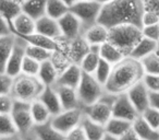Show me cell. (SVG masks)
Instances as JSON below:
<instances>
[{
    "instance_id": "obj_1",
    "label": "cell",
    "mask_w": 159,
    "mask_h": 140,
    "mask_svg": "<svg viewBox=\"0 0 159 140\" xmlns=\"http://www.w3.org/2000/svg\"><path fill=\"white\" fill-rule=\"evenodd\" d=\"M145 9L144 0H112L102 7L97 22L107 29L123 23L142 27V16Z\"/></svg>"
},
{
    "instance_id": "obj_2",
    "label": "cell",
    "mask_w": 159,
    "mask_h": 140,
    "mask_svg": "<svg viewBox=\"0 0 159 140\" xmlns=\"http://www.w3.org/2000/svg\"><path fill=\"white\" fill-rule=\"evenodd\" d=\"M144 77V70L139 60L125 56L121 61L113 65L111 74L106 84L105 92L110 94L125 93L131 87L141 81Z\"/></svg>"
},
{
    "instance_id": "obj_3",
    "label": "cell",
    "mask_w": 159,
    "mask_h": 140,
    "mask_svg": "<svg viewBox=\"0 0 159 140\" xmlns=\"http://www.w3.org/2000/svg\"><path fill=\"white\" fill-rule=\"evenodd\" d=\"M143 37L142 27L131 23H123L108 29V41L128 56L133 47Z\"/></svg>"
},
{
    "instance_id": "obj_4",
    "label": "cell",
    "mask_w": 159,
    "mask_h": 140,
    "mask_svg": "<svg viewBox=\"0 0 159 140\" xmlns=\"http://www.w3.org/2000/svg\"><path fill=\"white\" fill-rule=\"evenodd\" d=\"M44 88L45 85L40 82L37 77L20 74L13 78L10 94L16 101L31 103L32 101L38 99Z\"/></svg>"
},
{
    "instance_id": "obj_5",
    "label": "cell",
    "mask_w": 159,
    "mask_h": 140,
    "mask_svg": "<svg viewBox=\"0 0 159 140\" xmlns=\"http://www.w3.org/2000/svg\"><path fill=\"white\" fill-rule=\"evenodd\" d=\"M76 93L80 104L84 109L99 100L105 93V89L104 85L96 80L94 75L82 72L81 80L76 88Z\"/></svg>"
},
{
    "instance_id": "obj_6",
    "label": "cell",
    "mask_w": 159,
    "mask_h": 140,
    "mask_svg": "<svg viewBox=\"0 0 159 140\" xmlns=\"http://www.w3.org/2000/svg\"><path fill=\"white\" fill-rule=\"evenodd\" d=\"M102 7V6L96 0H77L71 6L69 11L81 21L83 30L85 31L87 27L97 23Z\"/></svg>"
},
{
    "instance_id": "obj_7",
    "label": "cell",
    "mask_w": 159,
    "mask_h": 140,
    "mask_svg": "<svg viewBox=\"0 0 159 140\" xmlns=\"http://www.w3.org/2000/svg\"><path fill=\"white\" fill-rule=\"evenodd\" d=\"M116 94H110L105 92L102 96L95 103L87 107H84V114L92 120L105 125L112 117V104Z\"/></svg>"
},
{
    "instance_id": "obj_8",
    "label": "cell",
    "mask_w": 159,
    "mask_h": 140,
    "mask_svg": "<svg viewBox=\"0 0 159 140\" xmlns=\"http://www.w3.org/2000/svg\"><path fill=\"white\" fill-rule=\"evenodd\" d=\"M83 116H84V109L83 107H75L71 109H63L59 114L51 116L50 124L56 130L66 135V133L73 129L74 127L81 124Z\"/></svg>"
},
{
    "instance_id": "obj_9",
    "label": "cell",
    "mask_w": 159,
    "mask_h": 140,
    "mask_svg": "<svg viewBox=\"0 0 159 140\" xmlns=\"http://www.w3.org/2000/svg\"><path fill=\"white\" fill-rule=\"evenodd\" d=\"M10 115L13 120L16 131L23 137H26L34 127L33 118L30 112V103L14 100L13 109Z\"/></svg>"
},
{
    "instance_id": "obj_10",
    "label": "cell",
    "mask_w": 159,
    "mask_h": 140,
    "mask_svg": "<svg viewBox=\"0 0 159 140\" xmlns=\"http://www.w3.org/2000/svg\"><path fill=\"white\" fill-rule=\"evenodd\" d=\"M26 42L21 37L16 35V42H14L13 48L8 58L7 65H6L5 72L12 78L19 76L21 74V67H22L23 59L25 57V48H26Z\"/></svg>"
},
{
    "instance_id": "obj_11",
    "label": "cell",
    "mask_w": 159,
    "mask_h": 140,
    "mask_svg": "<svg viewBox=\"0 0 159 140\" xmlns=\"http://www.w3.org/2000/svg\"><path fill=\"white\" fill-rule=\"evenodd\" d=\"M139 115V112L135 109L126 92L116 95L112 104V117L121 118L133 123V120Z\"/></svg>"
},
{
    "instance_id": "obj_12",
    "label": "cell",
    "mask_w": 159,
    "mask_h": 140,
    "mask_svg": "<svg viewBox=\"0 0 159 140\" xmlns=\"http://www.w3.org/2000/svg\"><path fill=\"white\" fill-rule=\"evenodd\" d=\"M61 32V37L66 41H72L83 34L82 23L72 12H66L58 20Z\"/></svg>"
},
{
    "instance_id": "obj_13",
    "label": "cell",
    "mask_w": 159,
    "mask_h": 140,
    "mask_svg": "<svg viewBox=\"0 0 159 140\" xmlns=\"http://www.w3.org/2000/svg\"><path fill=\"white\" fill-rule=\"evenodd\" d=\"M126 94L139 114H142L149 106V90L143 82V79L131 87Z\"/></svg>"
},
{
    "instance_id": "obj_14",
    "label": "cell",
    "mask_w": 159,
    "mask_h": 140,
    "mask_svg": "<svg viewBox=\"0 0 159 140\" xmlns=\"http://www.w3.org/2000/svg\"><path fill=\"white\" fill-rule=\"evenodd\" d=\"M82 69L77 64H70L62 70L58 76V79L53 85H64V87L76 89L82 77Z\"/></svg>"
},
{
    "instance_id": "obj_15",
    "label": "cell",
    "mask_w": 159,
    "mask_h": 140,
    "mask_svg": "<svg viewBox=\"0 0 159 140\" xmlns=\"http://www.w3.org/2000/svg\"><path fill=\"white\" fill-rule=\"evenodd\" d=\"M35 32L52 40H58L61 37L58 20H55L46 14L35 21Z\"/></svg>"
},
{
    "instance_id": "obj_16",
    "label": "cell",
    "mask_w": 159,
    "mask_h": 140,
    "mask_svg": "<svg viewBox=\"0 0 159 140\" xmlns=\"http://www.w3.org/2000/svg\"><path fill=\"white\" fill-rule=\"evenodd\" d=\"M38 100L42 101L43 104L47 107L51 116L57 115L61 111H63L59 95H58L57 91L52 85H45L44 90L38 96Z\"/></svg>"
},
{
    "instance_id": "obj_17",
    "label": "cell",
    "mask_w": 159,
    "mask_h": 140,
    "mask_svg": "<svg viewBox=\"0 0 159 140\" xmlns=\"http://www.w3.org/2000/svg\"><path fill=\"white\" fill-rule=\"evenodd\" d=\"M27 136L32 137L34 140H66L63 133H59L51 126L50 120L42 125H34Z\"/></svg>"
},
{
    "instance_id": "obj_18",
    "label": "cell",
    "mask_w": 159,
    "mask_h": 140,
    "mask_svg": "<svg viewBox=\"0 0 159 140\" xmlns=\"http://www.w3.org/2000/svg\"><path fill=\"white\" fill-rule=\"evenodd\" d=\"M83 37L91 45H102L108 41V29L100 23H95L83 32Z\"/></svg>"
},
{
    "instance_id": "obj_19",
    "label": "cell",
    "mask_w": 159,
    "mask_h": 140,
    "mask_svg": "<svg viewBox=\"0 0 159 140\" xmlns=\"http://www.w3.org/2000/svg\"><path fill=\"white\" fill-rule=\"evenodd\" d=\"M11 32L14 35H30L35 32V20L21 12L10 24Z\"/></svg>"
},
{
    "instance_id": "obj_20",
    "label": "cell",
    "mask_w": 159,
    "mask_h": 140,
    "mask_svg": "<svg viewBox=\"0 0 159 140\" xmlns=\"http://www.w3.org/2000/svg\"><path fill=\"white\" fill-rule=\"evenodd\" d=\"M59 95L60 102H61L62 109H71L75 107H82L80 104L79 98H77L76 89L74 88L64 87V85H52Z\"/></svg>"
},
{
    "instance_id": "obj_21",
    "label": "cell",
    "mask_w": 159,
    "mask_h": 140,
    "mask_svg": "<svg viewBox=\"0 0 159 140\" xmlns=\"http://www.w3.org/2000/svg\"><path fill=\"white\" fill-rule=\"evenodd\" d=\"M81 126L86 135L87 140H104L107 136L106 130H105V125L94 122L89 117H87L85 114L81 120Z\"/></svg>"
},
{
    "instance_id": "obj_22",
    "label": "cell",
    "mask_w": 159,
    "mask_h": 140,
    "mask_svg": "<svg viewBox=\"0 0 159 140\" xmlns=\"http://www.w3.org/2000/svg\"><path fill=\"white\" fill-rule=\"evenodd\" d=\"M89 51V45L84 40L83 35L69 41V57L71 62L79 65L85 55Z\"/></svg>"
},
{
    "instance_id": "obj_23",
    "label": "cell",
    "mask_w": 159,
    "mask_h": 140,
    "mask_svg": "<svg viewBox=\"0 0 159 140\" xmlns=\"http://www.w3.org/2000/svg\"><path fill=\"white\" fill-rule=\"evenodd\" d=\"M132 129L141 140H159V130L154 129L139 115L132 123Z\"/></svg>"
},
{
    "instance_id": "obj_24",
    "label": "cell",
    "mask_w": 159,
    "mask_h": 140,
    "mask_svg": "<svg viewBox=\"0 0 159 140\" xmlns=\"http://www.w3.org/2000/svg\"><path fill=\"white\" fill-rule=\"evenodd\" d=\"M157 48H158V42H155V41H152L149 38L143 36L137 42V44L133 47V49L130 51V54L128 56H130V57L134 58L136 60H142L146 56L157 51Z\"/></svg>"
},
{
    "instance_id": "obj_25",
    "label": "cell",
    "mask_w": 159,
    "mask_h": 140,
    "mask_svg": "<svg viewBox=\"0 0 159 140\" xmlns=\"http://www.w3.org/2000/svg\"><path fill=\"white\" fill-rule=\"evenodd\" d=\"M59 76V71L51 61V59L45 60L40 62L39 70H38L37 78L44 85H53Z\"/></svg>"
},
{
    "instance_id": "obj_26",
    "label": "cell",
    "mask_w": 159,
    "mask_h": 140,
    "mask_svg": "<svg viewBox=\"0 0 159 140\" xmlns=\"http://www.w3.org/2000/svg\"><path fill=\"white\" fill-rule=\"evenodd\" d=\"M130 129H132V122L117 117H111L105 124V130H106L107 136H110L115 139L124 135Z\"/></svg>"
},
{
    "instance_id": "obj_27",
    "label": "cell",
    "mask_w": 159,
    "mask_h": 140,
    "mask_svg": "<svg viewBox=\"0 0 159 140\" xmlns=\"http://www.w3.org/2000/svg\"><path fill=\"white\" fill-rule=\"evenodd\" d=\"M99 57L113 66V65L121 61V60L125 57V55H124L123 51H122L121 49L118 48L116 45H113L112 43L107 41V42H105L104 44L100 45Z\"/></svg>"
},
{
    "instance_id": "obj_28",
    "label": "cell",
    "mask_w": 159,
    "mask_h": 140,
    "mask_svg": "<svg viewBox=\"0 0 159 140\" xmlns=\"http://www.w3.org/2000/svg\"><path fill=\"white\" fill-rule=\"evenodd\" d=\"M19 37H21L22 40H24L27 44L34 45V46H39L44 47V48L48 49V51H56L58 47V41L52 40L50 37H47L45 35L37 33V32H34V33L30 34V35H16Z\"/></svg>"
},
{
    "instance_id": "obj_29",
    "label": "cell",
    "mask_w": 159,
    "mask_h": 140,
    "mask_svg": "<svg viewBox=\"0 0 159 140\" xmlns=\"http://www.w3.org/2000/svg\"><path fill=\"white\" fill-rule=\"evenodd\" d=\"M30 112H31L34 125H42L48 123L51 118V114L43 104L42 101H39L38 99L30 103Z\"/></svg>"
},
{
    "instance_id": "obj_30",
    "label": "cell",
    "mask_w": 159,
    "mask_h": 140,
    "mask_svg": "<svg viewBox=\"0 0 159 140\" xmlns=\"http://www.w3.org/2000/svg\"><path fill=\"white\" fill-rule=\"evenodd\" d=\"M21 6L22 12L35 21L46 14V0H25Z\"/></svg>"
},
{
    "instance_id": "obj_31",
    "label": "cell",
    "mask_w": 159,
    "mask_h": 140,
    "mask_svg": "<svg viewBox=\"0 0 159 140\" xmlns=\"http://www.w3.org/2000/svg\"><path fill=\"white\" fill-rule=\"evenodd\" d=\"M21 12L22 6L20 2L16 0H0V14L9 23V25Z\"/></svg>"
},
{
    "instance_id": "obj_32",
    "label": "cell",
    "mask_w": 159,
    "mask_h": 140,
    "mask_svg": "<svg viewBox=\"0 0 159 140\" xmlns=\"http://www.w3.org/2000/svg\"><path fill=\"white\" fill-rule=\"evenodd\" d=\"M16 35L13 33L0 37V72H5L8 58L13 48Z\"/></svg>"
},
{
    "instance_id": "obj_33",
    "label": "cell",
    "mask_w": 159,
    "mask_h": 140,
    "mask_svg": "<svg viewBox=\"0 0 159 140\" xmlns=\"http://www.w3.org/2000/svg\"><path fill=\"white\" fill-rule=\"evenodd\" d=\"M70 8L62 0H46V16L59 20L62 16L69 12Z\"/></svg>"
},
{
    "instance_id": "obj_34",
    "label": "cell",
    "mask_w": 159,
    "mask_h": 140,
    "mask_svg": "<svg viewBox=\"0 0 159 140\" xmlns=\"http://www.w3.org/2000/svg\"><path fill=\"white\" fill-rule=\"evenodd\" d=\"M99 54L94 53V51H89L86 55L83 57V59L80 62V67L82 69V71L85 74L93 75L95 72L96 68L98 66V62H99Z\"/></svg>"
},
{
    "instance_id": "obj_35",
    "label": "cell",
    "mask_w": 159,
    "mask_h": 140,
    "mask_svg": "<svg viewBox=\"0 0 159 140\" xmlns=\"http://www.w3.org/2000/svg\"><path fill=\"white\" fill-rule=\"evenodd\" d=\"M144 70V75H159V54L157 51L146 56L139 60Z\"/></svg>"
},
{
    "instance_id": "obj_36",
    "label": "cell",
    "mask_w": 159,
    "mask_h": 140,
    "mask_svg": "<svg viewBox=\"0 0 159 140\" xmlns=\"http://www.w3.org/2000/svg\"><path fill=\"white\" fill-rule=\"evenodd\" d=\"M25 55L33 58V59L37 60V61H39V62H43V61H45V60L50 59L51 55H52V51H48V49L44 48V47L34 46V45L27 44L26 48H25Z\"/></svg>"
},
{
    "instance_id": "obj_37",
    "label": "cell",
    "mask_w": 159,
    "mask_h": 140,
    "mask_svg": "<svg viewBox=\"0 0 159 140\" xmlns=\"http://www.w3.org/2000/svg\"><path fill=\"white\" fill-rule=\"evenodd\" d=\"M111 69H112V65H110L109 62H107L106 60L100 58L97 68H96L95 72H94L93 75L98 82L102 83V85H105L111 74Z\"/></svg>"
},
{
    "instance_id": "obj_38",
    "label": "cell",
    "mask_w": 159,
    "mask_h": 140,
    "mask_svg": "<svg viewBox=\"0 0 159 140\" xmlns=\"http://www.w3.org/2000/svg\"><path fill=\"white\" fill-rule=\"evenodd\" d=\"M39 67H40L39 61H37V60L33 59V58L25 55L24 59H23V62H22V67H21V74L27 75V76L37 77Z\"/></svg>"
},
{
    "instance_id": "obj_39",
    "label": "cell",
    "mask_w": 159,
    "mask_h": 140,
    "mask_svg": "<svg viewBox=\"0 0 159 140\" xmlns=\"http://www.w3.org/2000/svg\"><path fill=\"white\" fill-rule=\"evenodd\" d=\"M139 115L143 117L147 124H149L154 129L159 130V111L152 106H148L145 111Z\"/></svg>"
},
{
    "instance_id": "obj_40",
    "label": "cell",
    "mask_w": 159,
    "mask_h": 140,
    "mask_svg": "<svg viewBox=\"0 0 159 140\" xmlns=\"http://www.w3.org/2000/svg\"><path fill=\"white\" fill-rule=\"evenodd\" d=\"M18 133L10 114H0V137Z\"/></svg>"
},
{
    "instance_id": "obj_41",
    "label": "cell",
    "mask_w": 159,
    "mask_h": 140,
    "mask_svg": "<svg viewBox=\"0 0 159 140\" xmlns=\"http://www.w3.org/2000/svg\"><path fill=\"white\" fill-rule=\"evenodd\" d=\"M14 99L11 94H0V114H11Z\"/></svg>"
},
{
    "instance_id": "obj_42",
    "label": "cell",
    "mask_w": 159,
    "mask_h": 140,
    "mask_svg": "<svg viewBox=\"0 0 159 140\" xmlns=\"http://www.w3.org/2000/svg\"><path fill=\"white\" fill-rule=\"evenodd\" d=\"M142 34L144 37H147L155 42H159V23L152 25H146L142 27Z\"/></svg>"
},
{
    "instance_id": "obj_43",
    "label": "cell",
    "mask_w": 159,
    "mask_h": 140,
    "mask_svg": "<svg viewBox=\"0 0 159 140\" xmlns=\"http://www.w3.org/2000/svg\"><path fill=\"white\" fill-rule=\"evenodd\" d=\"M13 78L6 72H0V94H10Z\"/></svg>"
},
{
    "instance_id": "obj_44",
    "label": "cell",
    "mask_w": 159,
    "mask_h": 140,
    "mask_svg": "<svg viewBox=\"0 0 159 140\" xmlns=\"http://www.w3.org/2000/svg\"><path fill=\"white\" fill-rule=\"evenodd\" d=\"M143 82L149 90V92L159 91V75H144Z\"/></svg>"
},
{
    "instance_id": "obj_45",
    "label": "cell",
    "mask_w": 159,
    "mask_h": 140,
    "mask_svg": "<svg viewBox=\"0 0 159 140\" xmlns=\"http://www.w3.org/2000/svg\"><path fill=\"white\" fill-rule=\"evenodd\" d=\"M159 23V14L149 9H145L142 16V27L146 25H152Z\"/></svg>"
},
{
    "instance_id": "obj_46",
    "label": "cell",
    "mask_w": 159,
    "mask_h": 140,
    "mask_svg": "<svg viewBox=\"0 0 159 140\" xmlns=\"http://www.w3.org/2000/svg\"><path fill=\"white\" fill-rule=\"evenodd\" d=\"M64 138H66V140H87L86 135H85L81 124L71 129L69 133H66L64 135Z\"/></svg>"
},
{
    "instance_id": "obj_47",
    "label": "cell",
    "mask_w": 159,
    "mask_h": 140,
    "mask_svg": "<svg viewBox=\"0 0 159 140\" xmlns=\"http://www.w3.org/2000/svg\"><path fill=\"white\" fill-rule=\"evenodd\" d=\"M11 29H10V25L5 19L2 18V16L0 14V37L5 35H9L11 34Z\"/></svg>"
},
{
    "instance_id": "obj_48",
    "label": "cell",
    "mask_w": 159,
    "mask_h": 140,
    "mask_svg": "<svg viewBox=\"0 0 159 140\" xmlns=\"http://www.w3.org/2000/svg\"><path fill=\"white\" fill-rule=\"evenodd\" d=\"M146 9L152 10L159 14V0H144Z\"/></svg>"
},
{
    "instance_id": "obj_49",
    "label": "cell",
    "mask_w": 159,
    "mask_h": 140,
    "mask_svg": "<svg viewBox=\"0 0 159 140\" xmlns=\"http://www.w3.org/2000/svg\"><path fill=\"white\" fill-rule=\"evenodd\" d=\"M149 105L159 111V91L149 92Z\"/></svg>"
},
{
    "instance_id": "obj_50",
    "label": "cell",
    "mask_w": 159,
    "mask_h": 140,
    "mask_svg": "<svg viewBox=\"0 0 159 140\" xmlns=\"http://www.w3.org/2000/svg\"><path fill=\"white\" fill-rule=\"evenodd\" d=\"M116 140H141L139 138V136L135 133V131L133 129H130L129 131H126L124 135L120 136L119 138H117Z\"/></svg>"
},
{
    "instance_id": "obj_51",
    "label": "cell",
    "mask_w": 159,
    "mask_h": 140,
    "mask_svg": "<svg viewBox=\"0 0 159 140\" xmlns=\"http://www.w3.org/2000/svg\"><path fill=\"white\" fill-rule=\"evenodd\" d=\"M0 140H25V137H23L19 133H10V135L1 136Z\"/></svg>"
},
{
    "instance_id": "obj_52",
    "label": "cell",
    "mask_w": 159,
    "mask_h": 140,
    "mask_svg": "<svg viewBox=\"0 0 159 140\" xmlns=\"http://www.w3.org/2000/svg\"><path fill=\"white\" fill-rule=\"evenodd\" d=\"M62 1H63L64 3H66V6H68L69 8L71 7V6L73 5V3H75L77 1V0H62Z\"/></svg>"
},
{
    "instance_id": "obj_53",
    "label": "cell",
    "mask_w": 159,
    "mask_h": 140,
    "mask_svg": "<svg viewBox=\"0 0 159 140\" xmlns=\"http://www.w3.org/2000/svg\"><path fill=\"white\" fill-rule=\"evenodd\" d=\"M97 2H99L102 6H104V5H106V3H108V2H110V1H112V0H96Z\"/></svg>"
},
{
    "instance_id": "obj_54",
    "label": "cell",
    "mask_w": 159,
    "mask_h": 140,
    "mask_svg": "<svg viewBox=\"0 0 159 140\" xmlns=\"http://www.w3.org/2000/svg\"><path fill=\"white\" fill-rule=\"evenodd\" d=\"M104 140H116V139H115V138H112V137H110V136H106Z\"/></svg>"
},
{
    "instance_id": "obj_55",
    "label": "cell",
    "mask_w": 159,
    "mask_h": 140,
    "mask_svg": "<svg viewBox=\"0 0 159 140\" xmlns=\"http://www.w3.org/2000/svg\"><path fill=\"white\" fill-rule=\"evenodd\" d=\"M25 140H34V139L32 137H30V136H26V137H25Z\"/></svg>"
},
{
    "instance_id": "obj_56",
    "label": "cell",
    "mask_w": 159,
    "mask_h": 140,
    "mask_svg": "<svg viewBox=\"0 0 159 140\" xmlns=\"http://www.w3.org/2000/svg\"><path fill=\"white\" fill-rule=\"evenodd\" d=\"M16 1H18V2H20V3H22V2H24L25 0H16Z\"/></svg>"
},
{
    "instance_id": "obj_57",
    "label": "cell",
    "mask_w": 159,
    "mask_h": 140,
    "mask_svg": "<svg viewBox=\"0 0 159 140\" xmlns=\"http://www.w3.org/2000/svg\"><path fill=\"white\" fill-rule=\"evenodd\" d=\"M157 53L159 54V42H158V48H157Z\"/></svg>"
}]
</instances>
